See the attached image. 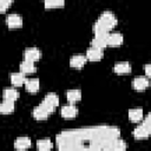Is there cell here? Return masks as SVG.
<instances>
[{"mask_svg":"<svg viewBox=\"0 0 151 151\" xmlns=\"http://www.w3.org/2000/svg\"><path fill=\"white\" fill-rule=\"evenodd\" d=\"M149 78L146 77H137L132 80V87L136 90V91H144L149 87Z\"/></svg>","mask_w":151,"mask_h":151,"instance_id":"cell-10","label":"cell"},{"mask_svg":"<svg viewBox=\"0 0 151 151\" xmlns=\"http://www.w3.org/2000/svg\"><path fill=\"white\" fill-rule=\"evenodd\" d=\"M54 110H55V106H53L52 104H50L48 101L42 99V101L38 106H35L33 109L32 116L37 120H45V119H47L54 112Z\"/></svg>","mask_w":151,"mask_h":151,"instance_id":"cell-2","label":"cell"},{"mask_svg":"<svg viewBox=\"0 0 151 151\" xmlns=\"http://www.w3.org/2000/svg\"><path fill=\"white\" fill-rule=\"evenodd\" d=\"M25 80H26V78H25V74L22 72H13V73H11V83H12L13 86H15V87L22 86L25 84Z\"/></svg>","mask_w":151,"mask_h":151,"instance_id":"cell-14","label":"cell"},{"mask_svg":"<svg viewBox=\"0 0 151 151\" xmlns=\"http://www.w3.org/2000/svg\"><path fill=\"white\" fill-rule=\"evenodd\" d=\"M11 5L12 4H9V2H7L5 0H0V13H5Z\"/></svg>","mask_w":151,"mask_h":151,"instance_id":"cell-26","label":"cell"},{"mask_svg":"<svg viewBox=\"0 0 151 151\" xmlns=\"http://www.w3.org/2000/svg\"><path fill=\"white\" fill-rule=\"evenodd\" d=\"M78 112H79L78 107L74 106V105H72V104H71V105H65V106H63L61 110H60L61 117H63V118H66V119H72V118L77 117V116H78Z\"/></svg>","mask_w":151,"mask_h":151,"instance_id":"cell-7","label":"cell"},{"mask_svg":"<svg viewBox=\"0 0 151 151\" xmlns=\"http://www.w3.org/2000/svg\"><path fill=\"white\" fill-rule=\"evenodd\" d=\"M65 0H44V7L46 9H52V8H60L64 7Z\"/></svg>","mask_w":151,"mask_h":151,"instance_id":"cell-23","label":"cell"},{"mask_svg":"<svg viewBox=\"0 0 151 151\" xmlns=\"http://www.w3.org/2000/svg\"><path fill=\"white\" fill-rule=\"evenodd\" d=\"M106 41H107V46H120L124 41V37L123 34L118 33V32H114V33H109L107 38H106Z\"/></svg>","mask_w":151,"mask_h":151,"instance_id":"cell-9","label":"cell"},{"mask_svg":"<svg viewBox=\"0 0 151 151\" xmlns=\"http://www.w3.org/2000/svg\"><path fill=\"white\" fill-rule=\"evenodd\" d=\"M150 67H151V66H150L149 64H146V65H145V67H144V70H145V77H146V78H150V77H151Z\"/></svg>","mask_w":151,"mask_h":151,"instance_id":"cell-27","label":"cell"},{"mask_svg":"<svg viewBox=\"0 0 151 151\" xmlns=\"http://www.w3.org/2000/svg\"><path fill=\"white\" fill-rule=\"evenodd\" d=\"M15 106H14V101H11V100H5L0 103V113L2 114H9L14 111Z\"/></svg>","mask_w":151,"mask_h":151,"instance_id":"cell-20","label":"cell"},{"mask_svg":"<svg viewBox=\"0 0 151 151\" xmlns=\"http://www.w3.org/2000/svg\"><path fill=\"white\" fill-rule=\"evenodd\" d=\"M24 85H25L26 91L29 92V93H35V92H38L39 88H40V81H39V79H37V78L26 79Z\"/></svg>","mask_w":151,"mask_h":151,"instance_id":"cell-11","label":"cell"},{"mask_svg":"<svg viewBox=\"0 0 151 151\" xmlns=\"http://www.w3.org/2000/svg\"><path fill=\"white\" fill-rule=\"evenodd\" d=\"M31 147V139L28 137H19L14 142V149L17 150H26Z\"/></svg>","mask_w":151,"mask_h":151,"instance_id":"cell-16","label":"cell"},{"mask_svg":"<svg viewBox=\"0 0 151 151\" xmlns=\"http://www.w3.org/2000/svg\"><path fill=\"white\" fill-rule=\"evenodd\" d=\"M87 59L84 54H76V55H72L71 59H70V66L72 68H83L86 64Z\"/></svg>","mask_w":151,"mask_h":151,"instance_id":"cell-8","label":"cell"},{"mask_svg":"<svg viewBox=\"0 0 151 151\" xmlns=\"http://www.w3.org/2000/svg\"><path fill=\"white\" fill-rule=\"evenodd\" d=\"M151 116L150 113L146 114L145 118L142 119V124L138 125L133 130V137L136 139H146L151 133Z\"/></svg>","mask_w":151,"mask_h":151,"instance_id":"cell-3","label":"cell"},{"mask_svg":"<svg viewBox=\"0 0 151 151\" xmlns=\"http://www.w3.org/2000/svg\"><path fill=\"white\" fill-rule=\"evenodd\" d=\"M106 38L107 37H97V35H94V38L91 41V47H94V48H98V50L104 51L107 47Z\"/></svg>","mask_w":151,"mask_h":151,"instance_id":"cell-15","label":"cell"},{"mask_svg":"<svg viewBox=\"0 0 151 151\" xmlns=\"http://www.w3.org/2000/svg\"><path fill=\"white\" fill-rule=\"evenodd\" d=\"M113 72L117 74H126L131 72V65L127 61H119L116 63L113 66Z\"/></svg>","mask_w":151,"mask_h":151,"instance_id":"cell-12","label":"cell"},{"mask_svg":"<svg viewBox=\"0 0 151 151\" xmlns=\"http://www.w3.org/2000/svg\"><path fill=\"white\" fill-rule=\"evenodd\" d=\"M2 98L5 100H11V101H15L18 98H19V92L13 88V87H8V88H5L2 91Z\"/></svg>","mask_w":151,"mask_h":151,"instance_id":"cell-18","label":"cell"},{"mask_svg":"<svg viewBox=\"0 0 151 151\" xmlns=\"http://www.w3.org/2000/svg\"><path fill=\"white\" fill-rule=\"evenodd\" d=\"M93 32H94V35L97 37H107L110 33V29L97 20V22L93 25Z\"/></svg>","mask_w":151,"mask_h":151,"instance_id":"cell-19","label":"cell"},{"mask_svg":"<svg viewBox=\"0 0 151 151\" xmlns=\"http://www.w3.org/2000/svg\"><path fill=\"white\" fill-rule=\"evenodd\" d=\"M144 118V113H143V109H131L129 110V119L131 122H140Z\"/></svg>","mask_w":151,"mask_h":151,"instance_id":"cell-21","label":"cell"},{"mask_svg":"<svg viewBox=\"0 0 151 151\" xmlns=\"http://www.w3.org/2000/svg\"><path fill=\"white\" fill-rule=\"evenodd\" d=\"M85 57L90 61H99L103 58V51L98 50V48H94V47H91L86 51Z\"/></svg>","mask_w":151,"mask_h":151,"instance_id":"cell-13","label":"cell"},{"mask_svg":"<svg viewBox=\"0 0 151 151\" xmlns=\"http://www.w3.org/2000/svg\"><path fill=\"white\" fill-rule=\"evenodd\" d=\"M66 98L70 103H77L81 99V91L80 90H68L66 92Z\"/></svg>","mask_w":151,"mask_h":151,"instance_id":"cell-22","label":"cell"},{"mask_svg":"<svg viewBox=\"0 0 151 151\" xmlns=\"http://www.w3.org/2000/svg\"><path fill=\"white\" fill-rule=\"evenodd\" d=\"M40 58H41V51H40L39 48H37V47L27 48V50H25V52H24V59H25V60L35 63V61L40 60Z\"/></svg>","mask_w":151,"mask_h":151,"instance_id":"cell-6","label":"cell"},{"mask_svg":"<svg viewBox=\"0 0 151 151\" xmlns=\"http://www.w3.org/2000/svg\"><path fill=\"white\" fill-rule=\"evenodd\" d=\"M59 150H113L120 151L127 147L125 140L120 139V130L116 126L100 125L66 130L57 138Z\"/></svg>","mask_w":151,"mask_h":151,"instance_id":"cell-1","label":"cell"},{"mask_svg":"<svg viewBox=\"0 0 151 151\" xmlns=\"http://www.w3.org/2000/svg\"><path fill=\"white\" fill-rule=\"evenodd\" d=\"M46 101H48L50 104H52L53 106H58L59 105V97L55 94V93H48V94H46L45 96V98H44Z\"/></svg>","mask_w":151,"mask_h":151,"instance_id":"cell-25","label":"cell"},{"mask_svg":"<svg viewBox=\"0 0 151 151\" xmlns=\"http://www.w3.org/2000/svg\"><path fill=\"white\" fill-rule=\"evenodd\" d=\"M35 71H37V67L33 61H28L24 59V61L20 64V72H22L24 74H31V73H34Z\"/></svg>","mask_w":151,"mask_h":151,"instance_id":"cell-17","label":"cell"},{"mask_svg":"<svg viewBox=\"0 0 151 151\" xmlns=\"http://www.w3.org/2000/svg\"><path fill=\"white\" fill-rule=\"evenodd\" d=\"M5 1H7V2H9V4H12V2H13V0H5Z\"/></svg>","mask_w":151,"mask_h":151,"instance_id":"cell-28","label":"cell"},{"mask_svg":"<svg viewBox=\"0 0 151 151\" xmlns=\"http://www.w3.org/2000/svg\"><path fill=\"white\" fill-rule=\"evenodd\" d=\"M37 147L40 151H47L51 150L53 147V143L48 139V138H44V139H39L37 142Z\"/></svg>","mask_w":151,"mask_h":151,"instance_id":"cell-24","label":"cell"},{"mask_svg":"<svg viewBox=\"0 0 151 151\" xmlns=\"http://www.w3.org/2000/svg\"><path fill=\"white\" fill-rule=\"evenodd\" d=\"M6 25L9 29H17L22 26V18L19 14L12 13L6 18Z\"/></svg>","mask_w":151,"mask_h":151,"instance_id":"cell-5","label":"cell"},{"mask_svg":"<svg viewBox=\"0 0 151 151\" xmlns=\"http://www.w3.org/2000/svg\"><path fill=\"white\" fill-rule=\"evenodd\" d=\"M98 21H99L100 24H103L105 27H107L110 31H111L113 27H116V26H117V22H118L116 15H114L112 12H109V11L101 13L100 17L98 18Z\"/></svg>","mask_w":151,"mask_h":151,"instance_id":"cell-4","label":"cell"}]
</instances>
